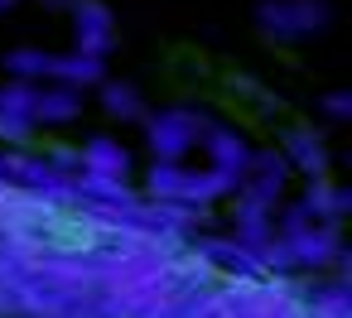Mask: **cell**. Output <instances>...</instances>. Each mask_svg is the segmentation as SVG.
<instances>
[{
    "label": "cell",
    "instance_id": "6da1fadb",
    "mask_svg": "<svg viewBox=\"0 0 352 318\" xmlns=\"http://www.w3.org/2000/svg\"><path fill=\"white\" fill-rule=\"evenodd\" d=\"M150 198L155 203H169V207H208L227 193H236L222 174H212L208 164L203 169H188V164H155L150 169Z\"/></svg>",
    "mask_w": 352,
    "mask_h": 318
},
{
    "label": "cell",
    "instance_id": "7a4b0ae2",
    "mask_svg": "<svg viewBox=\"0 0 352 318\" xmlns=\"http://www.w3.org/2000/svg\"><path fill=\"white\" fill-rule=\"evenodd\" d=\"M203 135H208V116H198V111L174 106V111L145 116V145H150L155 164H184L203 145Z\"/></svg>",
    "mask_w": 352,
    "mask_h": 318
},
{
    "label": "cell",
    "instance_id": "3957f363",
    "mask_svg": "<svg viewBox=\"0 0 352 318\" xmlns=\"http://www.w3.org/2000/svg\"><path fill=\"white\" fill-rule=\"evenodd\" d=\"M256 25H261V34H270L280 44H294V39H309V34L328 30L333 5L328 0H261Z\"/></svg>",
    "mask_w": 352,
    "mask_h": 318
},
{
    "label": "cell",
    "instance_id": "277c9868",
    "mask_svg": "<svg viewBox=\"0 0 352 318\" xmlns=\"http://www.w3.org/2000/svg\"><path fill=\"white\" fill-rule=\"evenodd\" d=\"M116 49V15L107 0H73V54L107 63Z\"/></svg>",
    "mask_w": 352,
    "mask_h": 318
},
{
    "label": "cell",
    "instance_id": "5b68a950",
    "mask_svg": "<svg viewBox=\"0 0 352 318\" xmlns=\"http://www.w3.org/2000/svg\"><path fill=\"white\" fill-rule=\"evenodd\" d=\"M78 169L82 179H97V183H126L131 174V150L111 135H92L82 150H78Z\"/></svg>",
    "mask_w": 352,
    "mask_h": 318
},
{
    "label": "cell",
    "instance_id": "8992f818",
    "mask_svg": "<svg viewBox=\"0 0 352 318\" xmlns=\"http://www.w3.org/2000/svg\"><path fill=\"white\" fill-rule=\"evenodd\" d=\"M82 116V97L78 92H68V87H34V97H30V121H34V130L39 126H68V121H78Z\"/></svg>",
    "mask_w": 352,
    "mask_h": 318
},
{
    "label": "cell",
    "instance_id": "52a82bcc",
    "mask_svg": "<svg viewBox=\"0 0 352 318\" xmlns=\"http://www.w3.org/2000/svg\"><path fill=\"white\" fill-rule=\"evenodd\" d=\"M280 159L294 164L299 174H309V179H328V145H323V135H314V130H304V126H294V130L285 135Z\"/></svg>",
    "mask_w": 352,
    "mask_h": 318
},
{
    "label": "cell",
    "instance_id": "ba28073f",
    "mask_svg": "<svg viewBox=\"0 0 352 318\" xmlns=\"http://www.w3.org/2000/svg\"><path fill=\"white\" fill-rule=\"evenodd\" d=\"M102 106L107 116H121V121H145V97L131 87V82H102Z\"/></svg>",
    "mask_w": 352,
    "mask_h": 318
},
{
    "label": "cell",
    "instance_id": "9c48e42d",
    "mask_svg": "<svg viewBox=\"0 0 352 318\" xmlns=\"http://www.w3.org/2000/svg\"><path fill=\"white\" fill-rule=\"evenodd\" d=\"M323 111H328L333 121H347V116H352V97H347V92H328V97H323Z\"/></svg>",
    "mask_w": 352,
    "mask_h": 318
},
{
    "label": "cell",
    "instance_id": "30bf717a",
    "mask_svg": "<svg viewBox=\"0 0 352 318\" xmlns=\"http://www.w3.org/2000/svg\"><path fill=\"white\" fill-rule=\"evenodd\" d=\"M15 10V0H0V15H10Z\"/></svg>",
    "mask_w": 352,
    "mask_h": 318
}]
</instances>
